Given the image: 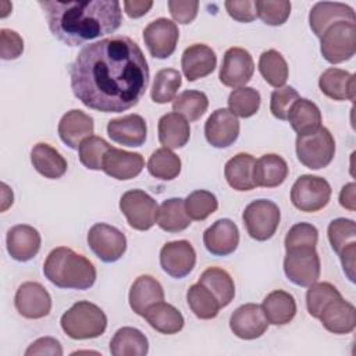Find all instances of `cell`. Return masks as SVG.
<instances>
[{
  "instance_id": "6da1fadb",
  "label": "cell",
  "mask_w": 356,
  "mask_h": 356,
  "mask_svg": "<svg viewBox=\"0 0 356 356\" xmlns=\"http://www.w3.org/2000/svg\"><path fill=\"white\" fill-rule=\"evenodd\" d=\"M71 89L81 103L102 113L136 106L149 85L142 49L128 36H111L82 47L70 65Z\"/></svg>"
},
{
  "instance_id": "7a4b0ae2",
  "label": "cell",
  "mask_w": 356,
  "mask_h": 356,
  "mask_svg": "<svg viewBox=\"0 0 356 356\" xmlns=\"http://www.w3.org/2000/svg\"><path fill=\"white\" fill-rule=\"evenodd\" d=\"M50 32L67 46H81L115 32L122 22L117 0L58 1L39 0Z\"/></svg>"
},
{
  "instance_id": "3957f363",
  "label": "cell",
  "mask_w": 356,
  "mask_h": 356,
  "mask_svg": "<svg viewBox=\"0 0 356 356\" xmlns=\"http://www.w3.org/2000/svg\"><path fill=\"white\" fill-rule=\"evenodd\" d=\"M43 274L56 286L67 289H89L96 281L93 263L65 246L56 248L47 254Z\"/></svg>"
},
{
  "instance_id": "277c9868",
  "label": "cell",
  "mask_w": 356,
  "mask_h": 356,
  "mask_svg": "<svg viewBox=\"0 0 356 356\" xmlns=\"http://www.w3.org/2000/svg\"><path fill=\"white\" fill-rule=\"evenodd\" d=\"M60 324L63 331L72 339H92L106 331L107 317L97 305L81 300L61 316Z\"/></svg>"
},
{
  "instance_id": "5b68a950",
  "label": "cell",
  "mask_w": 356,
  "mask_h": 356,
  "mask_svg": "<svg viewBox=\"0 0 356 356\" xmlns=\"http://www.w3.org/2000/svg\"><path fill=\"white\" fill-rule=\"evenodd\" d=\"M298 160L310 170L327 167L335 156V139L325 127L296 138Z\"/></svg>"
},
{
  "instance_id": "8992f818",
  "label": "cell",
  "mask_w": 356,
  "mask_h": 356,
  "mask_svg": "<svg viewBox=\"0 0 356 356\" xmlns=\"http://www.w3.org/2000/svg\"><path fill=\"white\" fill-rule=\"evenodd\" d=\"M320 39L323 57L331 64L343 63L356 51V24L339 21L331 25Z\"/></svg>"
},
{
  "instance_id": "52a82bcc",
  "label": "cell",
  "mask_w": 356,
  "mask_h": 356,
  "mask_svg": "<svg viewBox=\"0 0 356 356\" xmlns=\"http://www.w3.org/2000/svg\"><path fill=\"white\" fill-rule=\"evenodd\" d=\"M242 218L249 236L263 242L275 234L280 225L281 211L274 202L259 199L245 207Z\"/></svg>"
},
{
  "instance_id": "ba28073f",
  "label": "cell",
  "mask_w": 356,
  "mask_h": 356,
  "mask_svg": "<svg viewBox=\"0 0 356 356\" xmlns=\"http://www.w3.org/2000/svg\"><path fill=\"white\" fill-rule=\"evenodd\" d=\"M331 197V186L327 179L305 174L300 175L291 189L292 204L306 213H314L324 209Z\"/></svg>"
},
{
  "instance_id": "9c48e42d",
  "label": "cell",
  "mask_w": 356,
  "mask_h": 356,
  "mask_svg": "<svg viewBox=\"0 0 356 356\" xmlns=\"http://www.w3.org/2000/svg\"><path fill=\"white\" fill-rule=\"evenodd\" d=\"M120 210L129 227L138 231H147L157 221V202L142 189L127 191L120 199Z\"/></svg>"
},
{
  "instance_id": "30bf717a",
  "label": "cell",
  "mask_w": 356,
  "mask_h": 356,
  "mask_svg": "<svg viewBox=\"0 0 356 356\" xmlns=\"http://www.w3.org/2000/svg\"><path fill=\"white\" fill-rule=\"evenodd\" d=\"M320 257L316 248H295L286 250L284 273L295 285L310 286L320 278Z\"/></svg>"
},
{
  "instance_id": "8fae6325",
  "label": "cell",
  "mask_w": 356,
  "mask_h": 356,
  "mask_svg": "<svg viewBox=\"0 0 356 356\" xmlns=\"http://www.w3.org/2000/svg\"><path fill=\"white\" fill-rule=\"evenodd\" d=\"M88 245L102 261L114 263L125 253L127 238L118 228L106 222H97L88 232Z\"/></svg>"
},
{
  "instance_id": "7c38bea8",
  "label": "cell",
  "mask_w": 356,
  "mask_h": 356,
  "mask_svg": "<svg viewBox=\"0 0 356 356\" xmlns=\"http://www.w3.org/2000/svg\"><path fill=\"white\" fill-rule=\"evenodd\" d=\"M254 63L250 53L242 47H229L220 67V82L228 88L245 86L253 76Z\"/></svg>"
},
{
  "instance_id": "4fadbf2b",
  "label": "cell",
  "mask_w": 356,
  "mask_h": 356,
  "mask_svg": "<svg viewBox=\"0 0 356 356\" xmlns=\"http://www.w3.org/2000/svg\"><path fill=\"white\" fill-rule=\"evenodd\" d=\"M179 31L175 22L167 18H157L143 29V42L149 53L156 58L170 57L177 47Z\"/></svg>"
},
{
  "instance_id": "5bb4252c",
  "label": "cell",
  "mask_w": 356,
  "mask_h": 356,
  "mask_svg": "<svg viewBox=\"0 0 356 356\" xmlns=\"http://www.w3.org/2000/svg\"><path fill=\"white\" fill-rule=\"evenodd\" d=\"M17 312L31 320L46 317L51 310V298L46 288L35 281L21 284L14 296Z\"/></svg>"
},
{
  "instance_id": "9a60e30c",
  "label": "cell",
  "mask_w": 356,
  "mask_h": 356,
  "mask_svg": "<svg viewBox=\"0 0 356 356\" xmlns=\"http://www.w3.org/2000/svg\"><path fill=\"white\" fill-rule=\"evenodd\" d=\"M196 264V253L189 241L167 242L160 250V266L172 278L186 277Z\"/></svg>"
},
{
  "instance_id": "2e32d148",
  "label": "cell",
  "mask_w": 356,
  "mask_h": 356,
  "mask_svg": "<svg viewBox=\"0 0 356 356\" xmlns=\"http://www.w3.org/2000/svg\"><path fill=\"white\" fill-rule=\"evenodd\" d=\"M207 142L217 149L231 146L239 135L238 117L229 108H217L204 124Z\"/></svg>"
},
{
  "instance_id": "e0dca14e",
  "label": "cell",
  "mask_w": 356,
  "mask_h": 356,
  "mask_svg": "<svg viewBox=\"0 0 356 356\" xmlns=\"http://www.w3.org/2000/svg\"><path fill=\"white\" fill-rule=\"evenodd\" d=\"M268 323L264 317L261 306L256 303H245L239 306L229 318V328L241 339H256L267 331Z\"/></svg>"
},
{
  "instance_id": "ac0fdd59",
  "label": "cell",
  "mask_w": 356,
  "mask_h": 356,
  "mask_svg": "<svg viewBox=\"0 0 356 356\" xmlns=\"http://www.w3.org/2000/svg\"><path fill=\"white\" fill-rule=\"evenodd\" d=\"M203 243L213 256H228L239 243V231L229 218H220L203 234Z\"/></svg>"
},
{
  "instance_id": "d6986e66",
  "label": "cell",
  "mask_w": 356,
  "mask_h": 356,
  "mask_svg": "<svg viewBox=\"0 0 356 356\" xmlns=\"http://www.w3.org/2000/svg\"><path fill=\"white\" fill-rule=\"evenodd\" d=\"M145 167V160L140 153L127 152L111 147L103 157L102 170L111 178L127 181L138 177Z\"/></svg>"
},
{
  "instance_id": "ffe728a7",
  "label": "cell",
  "mask_w": 356,
  "mask_h": 356,
  "mask_svg": "<svg viewBox=\"0 0 356 356\" xmlns=\"http://www.w3.org/2000/svg\"><path fill=\"white\" fill-rule=\"evenodd\" d=\"M339 21L356 22V14L353 8L343 3L318 1L309 13V24L313 33L318 38L334 24Z\"/></svg>"
},
{
  "instance_id": "44dd1931",
  "label": "cell",
  "mask_w": 356,
  "mask_h": 356,
  "mask_svg": "<svg viewBox=\"0 0 356 356\" xmlns=\"http://www.w3.org/2000/svg\"><path fill=\"white\" fill-rule=\"evenodd\" d=\"M107 134L115 143L138 147L146 140V121L139 114H128L120 118H113L107 124Z\"/></svg>"
},
{
  "instance_id": "7402d4cb",
  "label": "cell",
  "mask_w": 356,
  "mask_h": 356,
  "mask_svg": "<svg viewBox=\"0 0 356 356\" xmlns=\"http://www.w3.org/2000/svg\"><path fill=\"white\" fill-rule=\"evenodd\" d=\"M42 238L36 228L26 224H18L8 229L6 236L7 252L17 261L33 259L40 249Z\"/></svg>"
},
{
  "instance_id": "603a6c76",
  "label": "cell",
  "mask_w": 356,
  "mask_h": 356,
  "mask_svg": "<svg viewBox=\"0 0 356 356\" xmlns=\"http://www.w3.org/2000/svg\"><path fill=\"white\" fill-rule=\"evenodd\" d=\"M318 318L327 331L337 335L349 334L356 327V309L341 296L328 302Z\"/></svg>"
},
{
  "instance_id": "cb8c5ba5",
  "label": "cell",
  "mask_w": 356,
  "mask_h": 356,
  "mask_svg": "<svg viewBox=\"0 0 356 356\" xmlns=\"http://www.w3.org/2000/svg\"><path fill=\"white\" fill-rule=\"evenodd\" d=\"M216 65L217 56L214 50L203 43H195L186 47L181 57L182 72L189 82L210 75Z\"/></svg>"
},
{
  "instance_id": "d4e9b609",
  "label": "cell",
  "mask_w": 356,
  "mask_h": 356,
  "mask_svg": "<svg viewBox=\"0 0 356 356\" xmlns=\"http://www.w3.org/2000/svg\"><path fill=\"white\" fill-rule=\"evenodd\" d=\"M93 131V118L76 108L67 111L58 122L60 139L71 149H78L83 139L92 136Z\"/></svg>"
},
{
  "instance_id": "484cf974",
  "label": "cell",
  "mask_w": 356,
  "mask_h": 356,
  "mask_svg": "<svg viewBox=\"0 0 356 356\" xmlns=\"http://www.w3.org/2000/svg\"><path fill=\"white\" fill-rule=\"evenodd\" d=\"M128 300L131 309L138 316L143 317L145 312L150 306L164 300V291L161 284L154 277L147 274L139 275L131 285Z\"/></svg>"
},
{
  "instance_id": "4316f807",
  "label": "cell",
  "mask_w": 356,
  "mask_h": 356,
  "mask_svg": "<svg viewBox=\"0 0 356 356\" xmlns=\"http://www.w3.org/2000/svg\"><path fill=\"white\" fill-rule=\"evenodd\" d=\"M320 90L332 100H355V75L341 68H327L318 79Z\"/></svg>"
},
{
  "instance_id": "83f0119b",
  "label": "cell",
  "mask_w": 356,
  "mask_h": 356,
  "mask_svg": "<svg viewBox=\"0 0 356 356\" xmlns=\"http://www.w3.org/2000/svg\"><path fill=\"white\" fill-rule=\"evenodd\" d=\"M288 171H289L288 164L281 156L275 153L263 154L254 163V168H253L254 185L261 188L280 186L286 179Z\"/></svg>"
},
{
  "instance_id": "f1b7e54d",
  "label": "cell",
  "mask_w": 356,
  "mask_h": 356,
  "mask_svg": "<svg viewBox=\"0 0 356 356\" xmlns=\"http://www.w3.org/2000/svg\"><path fill=\"white\" fill-rule=\"evenodd\" d=\"M31 163L40 175L50 179L61 178L68 167L61 153L44 142H39L32 147Z\"/></svg>"
},
{
  "instance_id": "f546056e",
  "label": "cell",
  "mask_w": 356,
  "mask_h": 356,
  "mask_svg": "<svg viewBox=\"0 0 356 356\" xmlns=\"http://www.w3.org/2000/svg\"><path fill=\"white\" fill-rule=\"evenodd\" d=\"M261 310L267 323L274 325H285L291 323L296 314V302L289 292L277 289L264 298Z\"/></svg>"
},
{
  "instance_id": "4dcf8cb0",
  "label": "cell",
  "mask_w": 356,
  "mask_h": 356,
  "mask_svg": "<svg viewBox=\"0 0 356 356\" xmlns=\"http://www.w3.org/2000/svg\"><path fill=\"white\" fill-rule=\"evenodd\" d=\"M159 140L163 147L179 149L184 147L191 136L189 122L178 113H167L159 120L157 125Z\"/></svg>"
},
{
  "instance_id": "1f68e13d",
  "label": "cell",
  "mask_w": 356,
  "mask_h": 356,
  "mask_svg": "<svg viewBox=\"0 0 356 356\" xmlns=\"http://www.w3.org/2000/svg\"><path fill=\"white\" fill-rule=\"evenodd\" d=\"M254 157L249 153H238L225 163L224 177L235 191H250L256 188L253 181Z\"/></svg>"
},
{
  "instance_id": "d6a6232c",
  "label": "cell",
  "mask_w": 356,
  "mask_h": 356,
  "mask_svg": "<svg viewBox=\"0 0 356 356\" xmlns=\"http://www.w3.org/2000/svg\"><path fill=\"white\" fill-rule=\"evenodd\" d=\"M143 317L153 330L165 335H172L179 332L184 328V323H185L181 312L172 305L165 303L163 300L150 306L145 312Z\"/></svg>"
},
{
  "instance_id": "836d02e7",
  "label": "cell",
  "mask_w": 356,
  "mask_h": 356,
  "mask_svg": "<svg viewBox=\"0 0 356 356\" xmlns=\"http://www.w3.org/2000/svg\"><path fill=\"white\" fill-rule=\"evenodd\" d=\"M149 350L147 338L134 327H122L115 331L110 341L113 356H145Z\"/></svg>"
},
{
  "instance_id": "e575fe53",
  "label": "cell",
  "mask_w": 356,
  "mask_h": 356,
  "mask_svg": "<svg viewBox=\"0 0 356 356\" xmlns=\"http://www.w3.org/2000/svg\"><path fill=\"white\" fill-rule=\"evenodd\" d=\"M286 120L298 135L310 134L321 127L320 108L309 99L299 97L289 108Z\"/></svg>"
},
{
  "instance_id": "d590c367",
  "label": "cell",
  "mask_w": 356,
  "mask_h": 356,
  "mask_svg": "<svg viewBox=\"0 0 356 356\" xmlns=\"http://www.w3.org/2000/svg\"><path fill=\"white\" fill-rule=\"evenodd\" d=\"M199 282L204 285L218 300L220 307L228 306L235 296V285L234 280L228 271L221 267H209L206 268L200 277Z\"/></svg>"
},
{
  "instance_id": "8d00e7d4",
  "label": "cell",
  "mask_w": 356,
  "mask_h": 356,
  "mask_svg": "<svg viewBox=\"0 0 356 356\" xmlns=\"http://www.w3.org/2000/svg\"><path fill=\"white\" fill-rule=\"evenodd\" d=\"M157 225L167 232H179L191 225V218L185 211V202L181 197L164 200L157 211Z\"/></svg>"
},
{
  "instance_id": "74e56055",
  "label": "cell",
  "mask_w": 356,
  "mask_h": 356,
  "mask_svg": "<svg viewBox=\"0 0 356 356\" xmlns=\"http://www.w3.org/2000/svg\"><path fill=\"white\" fill-rule=\"evenodd\" d=\"M186 302L197 318L211 320L220 312V303L216 296L200 282L189 286L186 292Z\"/></svg>"
},
{
  "instance_id": "f35d334b",
  "label": "cell",
  "mask_w": 356,
  "mask_h": 356,
  "mask_svg": "<svg viewBox=\"0 0 356 356\" xmlns=\"http://www.w3.org/2000/svg\"><path fill=\"white\" fill-rule=\"evenodd\" d=\"M259 71L264 81L274 88H282L288 79V64L284 56L274 49L260 54Z\"/></svg>"
},
{
  "instance_id": "ab89813d",
  "label": "cell",
  "mask_w": 356,
  "mask_h": 356,
  "mask_svg": "<svg viewBox=\"0 0 356 356\" xmlns=\"http://www.w3.org/2000/svg\"><path fill=\"white\" fill-rule=\"evenodd\" d=\"M150 175L163 181H171L181 172V159L171 149H156L147 161Z\"/></svg>"
},
{
  "instance_id": "60d3db41",
  "label": "cell",
  "mask_w": 356,
  "mask_h": 356,
  "mask_svg": "<svg viewBox=\"0 0 356 356\" xmlns=\"http://www.w3.org/2000/svg\"><path fill=\"white\" fill-rule=\"evenodd\" d=\"M181 83V74L177 70L163 68L157 71L150 89L152 100L159 104H165L174 100Z\"/></svg>"
},
{
  "instance_id": "b9f144b4",
  "label": "cell",
  "mask_w": 356,
  "mask_h": 356,
  "mask_svg": "<svg viewBox=\"0 0 356 356\" xmlns=\"http://www.w3.org/2000/svg\"><path fill=\"white\" fill-rule=\"evenodd\" d=\"M207 96L200 90H184L172 100V111L185 117L189 122L197 121L207 110Z\"/></svg>"
},
{
  "instance_id": "7bdbcfd3",
  "label": "cell",
  "mask_w": 356,
  "mask_h": 356,
  "mask_svg": "<svg viewBox=\"0 0 356 356\" xmlns=\"http://www.w3.org/2000/svg\"><path fill=\"white\" fill-rule=\"evenodd\" d=\"M260 100V93L254 88L241 86L229 93L228 107L236 117L249 118L259 111Z\"/></svg>"
},
{
  "instance_id": "ee69618b",
  "label": "cell",
  "mask_w": 356,
  "mask_h": 356,
  "mask_svg": "<svg viewBox=\"0 0 356 356\" xmlns=\"http://www.w3.org/2000/svg\"><path fill=\"white\" fill-rule=\"evenodd\" d=\"M184 202H185V211L188 217L195 221L206 220L218 207V200L216 195L204 189L193 191L186 196Z\"/></svg>"
},
{
  "instance_id": "f6af8a7d",
  "label": "cell",
  "mask_w": 356,
  "mask_h": 356,
  "mask_svg": "<svg viewBox=\"0 0 356 356\" xmlns=\"http://www.w3.org/2000/svg\"><path fill=\"white\" fill-rule=\"evenodd\" d=\"M113 146L104 140L102 136H88L83 139L78 147V154L81 163L89 170H102L103 157Z\"/></svg>"
},
{
  "instance_id": "bcb514c9",
  "label": "cell",
  "mask_w": 356,
  "mask_h": 356,
  "mask_svg": "<svg viewBox=\"0 0 356 356\" xmlns=\"http://www.w3.org/2000/svg\"><path fill=\"white\" fill-rule=\"evenodd\" d=\"M341 292L330 282H314L306 292V307L312 317L318 318L324 306L332 299L341 298Z\"/></svg>"
},
{
  "instance_id": "7dc6e473",
  "label": "cell",
  "mask_w": 356,
  "mask_h": 356,
  "mask_svg": "<svg viewBox=\"0 0 356 356\" xmlns=\"http://www.w3.org/2000/svg\"><path fill=\"white\" fill-rule=\"evenodd\" d=\"M257 17L267 25H282L291 14V1L288 0H257Z\"/></svg>"
},
{
  "instance_id": "c3c4849f",
  "label": "cell",
  "mask_w": 356,
  "mask_h": 356,
  "mask_svg": "<svg viewBox=\"0 0 356 356\" xmlns=\"http://www.w3.org/2000/svg\"><path fill=\"white\" fill-rule=\"evenodd\" d=\"M328 241L335 253H339L342 248L353 242L356 238V224L350 218H335L328 225Z\"/></svg>"
},
{
  "instance_id": "681fc988",
  "label": "cell",
  "mask_w": 356,
  "mask_h": 356,
  "mask_svg": "<svg viewBox=\"0 0 356 356\" xmlns=\"http://www.w3.org/2000/svg\"><path fill=\"white\" fill-rule=\"evenodd\" d=\"M318 241V231L313 224L298 222L292 225L285 236V250L295 248H316Z\"/></svg>"
},
{
  "instance_id": "f907efd6",
  "label": "cell",
  "mask_w": 356,
  "mask_h": 356,
  "mask_svg": "<svg viewBox=\"0 0 356 356\" xmlns=\"http://www.w3.org/2000/svg\"><path fill=\"white\" fill-rule=\"evenodd\" d=\"M299 99V93L292 86L277 88L271 93L270 111L278 120H286L291 106Z\"/></svg>"
},
{
  "instance_id": "816d5d0a",
  "label": "cell",
  "mask_w": 356,
  "mask_h": 356,
  "mask_svg": "<svg viewBox=\"0 0 356 356\" xmlns=\"http://www.w3.org/2000/svg\"><path fill=\"white\" fill-rule=\"evenodd\" d=\"M24 51V40L13 29H0V57L3 60H15Z\"/></svg>"
},
{
  "instance_id": "f5cc1de1",
  "label": "cell",
  "mask_w": 356,
  "mask_h": 356,
  "mask_svg": "<svg viewBox=\"0 0 356 356\" xmlns=\"http://www.w3.org/2000/svg\"><path fill=\"white\" fill-rule=\"evenodd\" d=\"M168 10L174 21L178 24H191L199 10V1L196 0H170Z\"/></svg>"
},
{
  "instance_id": "db71d44e",
  "label": "cell",
  "mask_w": 356,
  "mask_h": 356,
  "mask_svg": "<svg viewBox=\"0 0 356 356\" xmlns=\"http://www.w3.org/2000/svg\"><path fill=\"white\" fill-rule=\"evenodd\" d=\"M224 6L229 17L238 22H252L257 18L256 3L253 0H228Z\"/></svg>"
},
{
  "instance_id": "11a10c76",
  "label": "cell",
  "mask_w": 356,
  "mask_h": 356,
  "mask_svg": "<svg viewBox=\"0 0 356 356\" xmlns=\"http://www.w3.org/2000/svg\"><path fill=\"white\" fill-rule=\"evenodd\" d=\"M26 356H36V355H50V356H61L63 348L61 343L51 337H42L33 341L29 348L25 350Z\"/></svg>"
},
{
  "instance_id": "9f6ffc18",
  "label": "cell",
  "mask_w": 356,
  "mask_h": 356,
  "mask_svg": "<svg viewBox=\"0 0 356 356\" xmlns=\"http://www.w3.org/2000/svg\"><path fill=\"white\" fill-rule=\"evenodd\" d=\"M343 271L346 274V277L353 282L355 281V256H356V242H350L348 243L345 248L341 249V252L338 253Z\"/></svg>"
},
{
  "instance_id": "6f0895ef",
  "label": "cell",
  "mask_w": 356,
  "mask_h": 356,
  "mask_svg": "<svg viewBox=\"0 0 356 356\" xmlns=\"http://www.w3.org/2000/svg\"><path fill=\"white\" fill-rule=\"evenodd\" d=\"M122 6H124V10L128 17L139 18V17L145 15L153 7V1H150V0H125L122 3Z\"/></svg>"
},
{
  "instance_id": "680465c9",
  "label": "cell",
  "mask_w": 356,
  "mask_h": 356,
  "mask_svg": "<svg viewBox=\"0 0 356 356\" xmlns=\"http://www.w3.org/2000/svg\"><path fill=\"white\" fill-rule=\"evenodd\" d=\"M356 185L353 182L346 184L339 193V203L342 207L348 209L349 211H355L356 210Z\"/></svg>"
},
{
  "instance_id": "91938a15",
  "label": "cell",
  "mask_w": 356,
  "mask_h": 356,
  "mask_svg": "<svg viewBox=\"0 0 356 356\" xmlns=\"http://www.w3.org/2000/svg\"><path fill=\"white\" fill-rule=\"evenodd\" d=\"M1 211H6L11 204H13V191L8 188V185H6L4 182L1 184Z\"/></svg>"
}]
</instances>
